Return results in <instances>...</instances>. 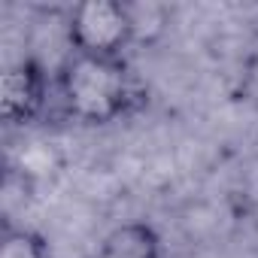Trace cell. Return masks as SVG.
<instances>
[{"instance_id": "3", "label": "cell", "mask_w": 258, "mask_h": 258, "mask_svg": "<svg viewBox=\"0 0 258 258\" xmlns=\"http://www.w3.org/2000/svg\"><path fill=\"white\" fill-rule=\"evenodd\" d=\"M46 73L37 61L25 58L19 64H10L0 76V112L10 127L34 121L46 106Z\"/></svg>"}, {"instance_id": "1", "label": "cell", "mask_w": 258, "mask_h": 258, "mask_svg": "<svg viewBox=\"0 0 258 258\" xmlns=\"http://www.w3.org/2000/svg\"><path fill=\"white\" fill-rule=\"evenodd\" d=\"M58 94L67 115L85 124L118 121L143 103V88L124 58H94L76 52H70L58 73Z\"/></svg>"}, {"instance_id": "6", "label": "cell", "mask_w": 258, "mask_h": 258, "mask_svg": "<svg viewBox=\"0 0 258 258\" xmlns=\"http://www.w3.org/2000/svg\"><path fill=\"white\" fill-rule=\"evenodd\" d=\"M0 258H52L43 234L31 228H10L0 240Z\"/></svg>"}, {"instance_id": "4", "label": "cell", "mask_w": 258, "mask_h": 258, "mask_svg": "<svg viewBox=\"0 0 258 258\" xmlns=\"http://www.w3.org/2000/svg\"><path fill=\"white\" fill-rule=\"evenodd\" d=\"M94 258H164V243L149 222H124L100 240Z\"/></svg>"}, {"instance_id": "2", "label": "cell", "mask_w": 258, "mask_h": 258, "mask_svg": "<svg viewBox=\"0 0 258 258\" xmlns=\"http://www.w3.org/2000/svg\"><path fill=\"white\" fill-rule=\"evenodd\" d=\"M67 40L76 55L121 58L131 40V25L121 0H82L67 16Z\"/></svg>"}, {"instance_id": "5", "label": "cell", "mask_w": 258, "mask_h": 258, "mask_svg": "<svg viewBox=\"0 0 258 258\" xmlns=\"http://www.w3.org/2000/svg\"><path fill=\"white\" fill-rule=\"evenodd\" d=\"M124 13H127V25H131V40L140 46L158 43L170 25V10L164 4H152V0L124 4Z\"/></svg>"}]
</instances>
